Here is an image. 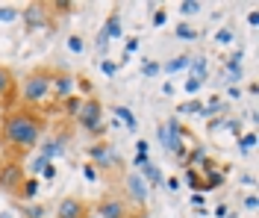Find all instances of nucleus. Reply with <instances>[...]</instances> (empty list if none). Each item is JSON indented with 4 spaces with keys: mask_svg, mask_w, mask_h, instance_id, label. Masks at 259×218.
I'll list each match as a JSON object with an SVG mask.
<instances>
[{
    "mask_svg": "<svg viewBox=\"0 0 259 218\" xmlns=\"http://www.w3.org/2000/svg\"><path fill=\"white\" fill-rule=\"evenodd\" d=\"M48 130V115L30 106H12L0 118V142L9 151V159H21L38 148Z\"/></svg>",
    "mask_w": 259,
    "mask_h": 218,
    "instance_id": "f257e3e1",
    "label": "nucleus"
},
{
    "mask_svg": "<svg viewBox=\"0 0 259 218\" xmlns=\"http://www.w3.org/2000/svg\"><path fill=\"white\" fill-rule=\"evenodd\" d=\"M50 80H53V68H32L30 74L18 83V98H21V106H30V109H38L45 101L53 98L50 92Z\"/></svg>",
    "mask_w": 259,
    "mask_h": 218,
    "instance_id": "f03ea898",
    "label": "nucleus"
},
{
    "mask_svg": "<svg viewBox=\"0 0 259 218\" xmlns=\"http://www.w3.org/2000/svg\"><path fill=\"white\" fill-rule=\"evenodd\" d=\"M100 118H103V103L97 101V98H85L80 115L74 118V121H77L92 139H103V136H106V124H103Z\"/></svg>",
    "mask_w": 259,
    "mask_h": 218,
    "instance_id": "7ed1b4c3",
    "label": "nucleus"
},
{
    "mask_svg": "<svg viewBox=\"0 0 259 218\" xmlns=\"http://www.w3.org/2000/svg\"><path fill=\"white\" fill-rule=\"evenodd\" d=\"M24 180H27V168H24L21 159H3L0 162V192L3 195L15 198Z\"/></svg>",
    "mask_w": 259,
    "mask_h": 218,
    "instance_id": "20e7f679",
    "label": "nucleus"
},
{
    "mask_svg": "<svg viewBox=\"0 0 259 218\" xmlns=\"http://www.w3.org/2000/svg\"><path fill=\"white\" fill-rule=\"evenodd\" d=\"M18 18L24 21L27 33H38V30H50L53 27V15H50V6L48 3H27Z\"/></svg>",
    "mask_w": 259,
    "mask_h": 218,
    "instance_id": "39448f33",
    "label": "nucleus"
},
{
    "mask_svg": "<svg viewBox=\"0 0 259 218\" xmlns=\"http://www.w3.org/2000/svg\"><path fill=\"white\" fill-rule=\"evenodd\" d=\"M95 212H97L100 218H133L127 198H121L118 192H106V195H100V201H97Z\"/></svg>",
    "mask_w": 259,
    "mask_h": 218,
    "instance_id": "423d86ee",
    "label": "nucleus"
},
{
    "mask_svg": "<svg viewBox=\"0 0 259 218\" xmlns=\"http://www.w3.org/2000/svg\"><path fill=\"white\" fill-rule=\"evenodd\" d=\"M89 159H92V165H97V171H115V168L121 165L112 151V145L103 142V139H97L95 145L89 148Z\"/></svg>",
    "mask_w": 259,
    "mask_h": 218,
    "instance_id": "0eeeda50",
    "label": "nucleus"
},
{
    "mask_svg": "<svg viewBox=\"0 0 259 218\" xmlns=\"http://www.w3.org/2000/svg\"><path fill=\"white\" fill-rule=\"evenodd\" d=\"M147 198H150V186L145 183V177L139 171L127 174V203H133L136 209H145Z\"/></svg>",
    "mask_w": 259,
    "mask_h": 218,
    "instance_id": "6e6552de",
    "label": "nucleus"
},
{
    "mask_svg": "<svg viewBox=\"0 0 259 218\" xmlns=\"http://www.w3.org/2000/svg\"><path fill=\"white\" fill-rule=\"evenodd\" d=\"M74 83H77V77L71 74V71H53V80H50V92H53V101L59 103L65 98H71L74 95Z\"/></svg>",
    "mask_w": 259,
    "mask_h": 218,
    "instance_id": "1a4fd4ad",
    "label": "nucleus"
},
{
    "mask_svg": "<svg viewBox=\"0 0 259 218\" xmlns=\"http://www.w3.org/2000/svg\"><path fill=\"white\" fill-rule=\"evenodd\" d=\"M18 98V80L15 74L9 71L6 65H0V109L3 106H12Z\"/></svg>",
    "mask_w": 259,
    "mask_h": 218,
    "instance_id": "9d476101",
    "label": "nucleus"
},
{
    "mask_svg": "<svg viewBox=\"0 0 259 218\" xmlns=\"http://www.w3.org/2000/svg\"><path fill=\"white\" fill-rule=\"evenodd\" d=\"M85 212H89V203L82 201V198H77V195L62 198L59 206H56V218H82Z\"/></svg>",
    "mask_w": 259,
    "mask_h": 218,
    "instance_id": "9b49d317",
    "label": "nucleus"
},
{
    "mask_svg": "<svg viewBox=\"0 0 259 218\" xmlns=\"http://www.w3.org/2000/svg\"><path fill=\"white\" fill-rule=\"evenodd\" d=\"M65 148H68V133H53L48 142L41 145V156H45L48 162H53L56 156H62L65 153Z\"/></svg>",
    "mask_w": 259,
    "mask_h": 218,
    "instance_id": "f8f14e48",
    "label": "nucleus"
},
{
    "mask_svg": "<svg viewBox=\"0 0 259 218\" xmlns=\"http://www.w3.org/2000/svg\"><path fill=\"white\" fill-rule=\"evenodd\" d=\"M100 30L106 33V38H109V41H115V38H124V27H121V9H118V6L109 12L106 24H103Z\"/></svg>",
    "mask_w": 259,
    "mask_h": 218,
    "instance_id": "ddd939ff",
    "label": "nucleus"
},
{
    "mask_svg": "<svg viewBox=\"0 0 259 218\" xmlns=\"http://www.w3.org/2000/svg\"><path fill=\"white\" fill-rule=\"evenodd\" d=\"M183 183L189 186L192 192H200V195H203V174H200L197 168H192V165L183 168Z\"/></svg>",
    "mask_w": 259,
    "mask_h": 218,
    "instance_id": "4468645a",
    "label": "nucleus"
},
{
    "mask_svg": "<svg viewBox=\"0 0 259 218\" xmlns=\"http://www.w3.org/2000/svg\"><path fill=\"white\" fill-rule=\"evenodd\" d=\"M224 165H218L215 171H206L203 174V192H209V189H221V186L227 183V177H224Z\"/></svg>",
    "mask_w": 259,
    "mask_h": 218,
    "instance_id": "2eb2a0df",
    "label": "nucleus"
},
{
    "mask_svg": "<svg viewBox=\"0 0 259 218\" xmlns=\"http://www.w3.org/2000/svg\"><path fill=\"white\" fill-rule=\"evenodd\" d=\"M82 101L85 98H80V95H71V98H65V101H59V106H62V115L65 118H77L82 109Z\"/></svg>",
    "mask_w": 259,
    "mask_h": 218,
    "instance_id": "dca6fc26",
    "label": "nucleus"
},
{
    "mask_svg": "<svg viewBox=\"0 0 259 218\" xmlns=\"http://www.w3.org/2000/svg\"><path fill=\"white\" fill-rule=\"evenodd\" d=\"M189 68H192V77H197V80L206 83V77H209V62H206V56H192V59H189Z\"/></svg>",
    "mask_w": 259,
    "mask_h": 218,
    "instance_id": "f3484780",
    "label": "nucleus"
},
{
    "mask_svg": "<svg viewBox=\"0 0 259 218\" xmlns=\"http://www.w3.org/2000/svg\"><path fill=\"white\" fill-rule=\"evenodd\" d=\"M35 192H38V180L35 177H27L24 183H21V189H18V201H24V203H30L32 198H35Z\"/></svg>",
    "mask_w": 259,
    "mask_h": 218,
    "instance_id": "a211bd4d",
    "label": "nucleus"
},
{
    "mask_svg": "<svg viewBox=\"0 0 259 218\" xmlns=\"http://www.w3.org/2000/svg\"><path fill=\"white\" fill-rule=\"evenodd\" d=\"M139 174L145 177V183H147V186H162V171H159V165L147 162L145 168H139Z\"/></svg>",
    "mask_w": 259,
    "mask_h": 218,
    "instance_id": "6ab92c4d",
    "label": "nucleus"
},
{
    "mask_svg": "<svg viewBox=\"0 0 259 218\" xmlns=\"http://www.w3.org/2000/svg\"><path fill=\"white\" fill-rule=\"evenodd\" d=\"M189 59H192L189 53H180V56H174L171 62H165L162 71H165V74H180V71H186V68H189Z\"/></svg>",
    "mask_w": 259,
    "mask_h": 218,
    "instance_id": "aec40b11",
    "label": "nucleus"
},
{
    "mask_svg": "<svg viewBox=\"0 0 259 218\" xmlns=\"http://www.w3.org/2000/svg\"><path fill=\"white\" fill-rule=\"evenodd\" d=\"M133 162H136V168H145L147 162H150V145H147L145 139L136 142V159H133Z\"/></svg>",
    "mask_w": 259,
    "mask_h": 218,
    "instance_id": "412c9836",
    "label": "nucleus"
},
{
    "mask_svg": "<svg viewBox=\"0 0 259 218\" xmlns=\"http://www.w3.org/2000/svg\"><path fill=\"white\" fill-rule=\"evenodd\" d=\"M21 215L24 218H45L48 215V209H45V203H21Z\"/></svg>",
    "mask_w": 259,
    "mask_h": 218,
    "instance_id": "4be33fe9",
    "label": "nucleus"
},
{
    "mask_svg": "<svg viewBox=\"0 0 259 218\" xmlns=\"http://www.w3.org/2000/svg\"><path fill=\"white\" fill-rule=\"evenodd\" d=\"M253 148H256V133L253 130H247V133H242L239 136V153H253Z\"/></svg>",
    "mask_w": 259,
    "mask_h": 218,
    "instance_id": "5701e85b",
    "label": "nucleus"
},
{
    "mask_svg": "<svg viewBox=\"0 0 259 218\" xmlns=\"http://www.w3.org/2000/svg\"><path fill=\"white\" fill-rule=\"evenodd\" d=\"M48 6H50V15H71V12L77 9L71 0H50Z\"/></svg>",
    "mask_w": 259,
    "mask_h": 218,
    "instance_id": "b1692460",
    "label": "nucleus"
},
{
    "mask_svg": "<svg viewBox=\"0 0 259 218\" xmlns=\"http://www.w3.org/2000/svg\"><path fill=\"white\" fill-rule=\"evenodd\" d=\"M218 112H227V103L221 98H212L209 103H203V109H200V115L209 118V115H218Z\"/></svg>",
    "mask_w": 259,
    "mask_h": 218,
    "instance_id": "393cba45",
    "label": "nucleus"
},
{
    "mask_svg": "<svg viewBox=\"0 0 259 218\" xmlns=\"http://www.w3.org/2000/svg\"><path fill=\"white\" fill-rule=\"evenodd\" d=\"M200 9H203V3H200V0H183V3H180V15H183V18L197 15Z\"/></svg>",
    "mask_w": 259,
    "mask_h": 218,
    "instance_id": "a878e982",
    "label": "nucleus"
},
{
    "mask_svg": "<svg viewBox=\"0 0 259 218\" xmlns=\"http://www.w3.org/2000/svg\"><path fill=\"white\" fill-rule=\"evenodd\" d=\"M177 38H183V41H194V38H197V33H194L192 24L180 21V24H177Z\"/></svg>",
    "mask_w": 259,
    "mask_h": 218,
    "instance_id": "bb28decb",
    "label": "nucleus"
},
{
    "mask_svg": "<svg viewBox=\"0 0 259 218\" xmlns=\"http://www.w3.org/2000/svg\"><path fill=\"white\" fill-rule=\"evenodd\" d=\"M200 109H203V101H197V98L180 103V112H189V115H200Z\"/></svg>",
    "mask_w": 259,
    "mask_h": 218,
    "instance_id": "cd10ccee",
    "label": "nucleus"
},
{
    "mask_svg": "<svg viewBox=\"0 0 259 218\" xmlns=\"http://www.w3.org/2000/svg\"><path fill=\"white\" fill-rule=\"evenodd\" d=\"M115 115L127 124V130H136V118H133V112H130L127 106H115Z\"/></svg>",
    "mask_w": 259,
    "mask_h": 218,
    "instance_id": "c85d7f7f",
    "label": "nucleus"
},
{
    "mask_svg": "<svg viewBox=\"0 0 259 218\" xmlns=\"http://www.w3.org/2000/svg\"><path fill=\"white\" fill-rule=\"evenodd\" d=\"M68 51H71V53H82V51H85L82 35H68Z\"/></svg>",
    "mask_w": 259,
    "mask_h": 218,
    "instance_id": "c756f323",
    "label": "nucleus"
},
{
    "mask_svg": "<svg viewBox=\"0 0 259 218\" xmlns=\"http://www.w3.org/2000/svg\"><path fill=\"white\" fill-rule=\"evenodd\" d=\"M18 12H21V9H15V6H0V21L9 24V21H15L18 18Z\"/></svg>",
    "mask_w": 259,
    "mask_h": 218,
    "instance_id": "7c9ffc66",
    "label": "nucleus"
},
{
    "mask_svg": "<svg viewBox=\"0 0 259 218\" xmlns=\"http://www.w3.org/2000/svg\"><path fill=\"white\" fill-rule=\"evenodd\" d=\"M200 85H203V80H197V77L189 74V80L183 83V89H186V95H194V92H200Z\"/></svg>",
    "mask_w": 259,
    "mask_h": 218,
    "instance_id": "2f4dec72",
    "label": "nucleus"
},
{
    "mask_svg": "<svg viewBox=\"0 0 259 218\" xmlns=\"http://www.w3.org/2000/svg\"><path fill=\"white\" fill-rule=\"evenodd\" d=\"M159 71H162V65L159 62H153V59H147L145 65H142V74H145V77H156Z\"/></svg>",
    "mask_w": 259,
    "mask_h": 218,
    "instance_id": "473e14b6",
    "label": "nucleus"
},
{
    "mask_svg": "<svg viewBox=\"0 0 259 218\" xmlns=\"http://www.w3.org/2000/svg\"><path fill=\"white\" fill-rule=\"evenodd\" d=\"M100 71H103L106 77H115V71H118V62H112V59H103V62H100Z\"/></svg>",
    "mask_w": 259,
    "mask_h": 218,
    "instance_id": "72a5a7b5",
    "label": "nucleus"
},
{
    "mask_svg": "<svg viewBox=\"0 0 259 218\" xmlns=\"http://www.w3.org/2000/svg\"><path fill=\"white\" fill-rule=\"evenodd\" d=\"M215 38H218V45H230V41H233V30H230V27H224V30H218V35H215Z\"/></svg>",
    "mask_w": 259,
    "mask_h": 218,
    "instance_id": "f704fd0d",
    "label": "nucleus"
},
{
    "mask_svg": "<svg viewBox=\"0 0 259 218\" xmlns=\"http://www.w3.org/2000/svg\"><path fill=\"white\" fill-rule=\"evenodd\" d=\"M165 21H168V12L165 9H156L153 12V27H165Z\"/></svg>",
    "mask_w": 259,
    "mask_h": 218,
    "instance_id": "c9c22d12",
    "label": "nucleus"
},
{
    "mask_svg": "<svg viewBox=\"0 0 259 218\" xmlns=\"http://www.w3.org/2000/svg\"><path fill=\"white\" fill-rule=\"evenodd\" d=\"M82 174H85V180H92V183L97 180V171H95V165H92V162H85V165H82Z\"/></svg>",
    "mask_w": 259,
    "mask_h": 218,
    "instance_id": "e433bc0d",
    "label": "nucleus"
},
{
    "mask_svg": "<svg viewBox=\"0 0 259 218\" xmlns=\"http://www.w3.org/2000/svg\"><path fill=\"white\" fill-rule=\"evenodd\" d=\"M41 177H45V180H53V177H56V165H53V162H48V165L41 168Z\"/></svg>",
    "mask_w": 259,
    "mask_h": 218,
    "instance_id": "4c0bfd02",
    "label": "nucleus"
},
{
    "mask_svg": "<svg viewBox=\"0 0 259 218\" xmlns=\"http://www.w3.org/2000/svg\"><path fill=\"white\" fill-rule=\"evenodd\" d=\"M256 203H259L256 195H247V198H244V209H256Z\"/></svg>",
    "mask_w": 259,
    "mask_h": 218,
    "instance_id": "58836bf2",
    "label": "nucleus"
},
{
    "mask_svg": "<svg viewBox=\"0 0 259 218\" xmlns=\"http://www.w3.org/2000/svg\"><path fill=\"white\" fill-rule=\"evenodd\" d=\"M136 48H139V38H127V56H133V51H136Z\"/></svg>",
    "mask_w": 259,
    "mask_h": 218,
    "instance_id": "ea45409f",
    "label": "nucleus"
},
{
    "mask_svg": "<svg viewBox=\"0 0 259 218\" xmlns=\"http://www.w3.org/2000/svg\"><path fill=\"white\" fill-rule=\"evenodd\" d=\"M230 215V209H227V203H218V209H215V218H227Z\"/></svg>",
    "mask_w": 259,
    "mask_h": 218,
    "instance_id": "a19ab883",
    "label": "nucleus"
},
{
    "mask_svg": "<svg viewBox=\"0 0 259 218\" xmlns=\"http://www.w3.org/2000/svg\"><path fill=\"white\" fill-rule=\"evenodd\" d=\"M224 127V118H215V121H209V130L215 133V130H221Z\"/></svg>",
    "mask_w": 259,
    "mask_h": 218,
    "instance_id": "79ce46f5",
    "label": "nucleus"
},
{
    "mask_svg": "<svg viewBox=\"0 0 259 218\" xmlns=\"http://www.w3.org/2000/svg\"><path fill=\"white\" fill-rule=\"evenodd\" d=\"M230 98H233V101L242 98V89H239V85H230Z\"/></svg>",
    "mask_w": 259,
    "mask_h": 218,
    "instance_id": "37998d69",
    "label": "nucleus"
},
{
    "mask_svg": "<svg viewBox=\"0 0 259 218\" xmlns=\"http://www.w3.org/2000/svg\"><path fill=\"white\" fill-rule=\"evenodd\" d=\"M192 203H194V206H203V195H200V192H194V195H192Z\"/></svg>",
    "mask_w": 259,
    "mask_h": 218,
    "instance_id": "c03bdc74",
    "label": "nucleus"
},
{
    "mask_svg": "<svg viewBox=\"0 0 259 218\" xmlns=\"http://www.w3.org/2000/svg\"><path fill=\"white\" fill-rule=\"evenodd\" d=\"M247 21H250V27H256V24H259V15H256V12H250V15H247Z\"/></svg>",
    "mask_w": 259,
    "mask_h": 218,
    "instance_id": "a18cd8bd",
    "label": "nucleus"
},
{
    "mask_svg": "<svg viewBox=\"0 0 259 218\" xmlns=\"http://www.w3.org/2000/svg\"><path fill=\"white\" fill-rule=\"evenodd\" d=\"M133 218H150V215H147V209H139V212H136Z\"/></svg>",
    "mask_w": 259,
    "mask_h": 218,
    "instance_id": "49530a36",
    "label": "nucleus"
},
{
    "mask_svg": "<svg viewBox=\"0 0 259 218\" xmlns=\"http://www.w3.org/2000/svg\"><path fill=\"white\" fill-rule=\"evenodd\" d=\"M0 218H15V215H12L9 209H3V212H0Z\"/></svg>",
    "mask_w": 259,
    "mask_h": 218,
    "instance_id": "de8ad7c7",
    "label": "nucleus"
},
{
    "mask_svg": "<svg viewBox=\"0 0 259 218\" xmlns=\"http://www.w3.org/2000/svg\"><path fill=\"white\" fill-rule=\"evenodd\" d=\"M227 218H239V212H230V215H227Z\"/></svg>",
    "mask_w": 259,
    "mask_h": 218,
    "instance_id": "09e8293b",
    "label": "nucleus"
},
{
    "mask_svg": "<svg viewBox=\"0 0 259 218\" xmlns=\"http://www.w3.org/2000/svg\"><path fill=\"white\" fill-rule=\"evenodd\" d=\"M0 162H3V159H0Z\"/></svg>",
    "mask_w": 259,
    "mask_h": 218,
    "instance_id": "8fccbe9b",
    "label": "nucleus"
}]
</instances>
